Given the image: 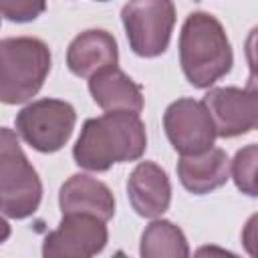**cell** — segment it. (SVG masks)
I'll use <instances>...</instances> for the list:
<instances>
[{"label":"cell","mask_w":258,"mask_h":258,"mask_svg":"<svg viewBox=\"0 0 258 258\" xmlns=\"http://www.w3.org/2000/svg\"><path fill=\"white\" fill-rule=\"evenodd\" d=\"M62 214H89L109 222L115 216V196L107 183L87 173L71 175L58 189Z\"/></svg>","instance_id":"11"},{"label":"cell","mask_w":258,"mask_h":258,"mask_svg":"<svg viewBox=\"0 0 258 258\" xmlns=\"http://www.w3.org/2000/svg\"><path fill=\"white\" fill-rule=\"evenodd\" d=\"M145 149L147 133L139 113L107 111L83 123L73 159L87 171H107L115 163L137 161Z\"/></svg>","instance_id":"1"},{"label":"cell","mask_w":258,"mask_h":258,"mask_svg":"<svg viewBox=\"0 0 258 258\" xmlns=\"http://www.w3.org/2000/svg\"><path fill=\"white\" fill-rule=\"evenodd\" d=\"M230 177L236 187L250 198H258V143L244 145L230 163Z\"/></svg>","instance_id":"16"},{"label":"cell","mask_w":258,"mask_h":258,"mask_svg":"<svg viewBox=\"0 0 258 258\" xmlns=\"http://www.w3.org/2000/svg\"><path fill=\"white\" fill-rule=\"evenodd\" d=\"M121 20L131 50L143 58H155L169 46L175 26L173 0H129L121 8Z\"/></svg>","instance_id":"6"},{"label":"cell","mask_w":258,"mask_h":258,"mask_svg":"<svg viewBox=\"0 0 258 258\" xmlns=\"http://www.w3.org/2000/svg\"><path fill=\"white\" fill-rule=\"evenodd\" d=\"M212 115L218 137L232 139L254 129L250 101L240 87H214L202 99Z\"/></svg>","instance_id":"12"},{"label":"cell","mask_w":258,"mask_h":258,"mask_svg":"<svg viewBox=\"0 0 258 258\" xmlns=\"http://www.w3.org/2000/svg\"><path fill=\"white\" fill-rule=\"evenodd\" d=\"M244 54H246V62L250 69L252 77H258V26H254L244 42Z\"/></svg>","instance_id":"19"},{"label":"cell","mask_w":258,"mask_h":258,"mask_svg":"<svg viewBox=\"0 0 258 258\" xmlns=\"http://www.w3.org/2000/svg\"><path fill=\"white\" fill-rule=\"evenodd\" d=\"M77 123V111L62 99H38L22 107L16 115V133L26 145L40 153L62 149Z\"/></svg>","instance_id":"5"},{"label":"cell","mask_w":258,"mask_h":258,"mask_svg":"<svg viewBox=\"0 0 258 258\" xmlns=\"http://www.w3.org/2000/svg\"><path fill=\"white\" fill-rule=\"evenodd\" d=\"M0 8L4 20L24 24L36 20L46 10V0H0Z\"/></svg>","instance_id":"17"},{"label":"cell","mask_w":258,"mask_h":258,"mask_svg":"<svg viewBox=\"0 0 258 258\" xmlns=\"http://www.w3.org/2000/svg\"><path fill=\"white\" fill-rule=\"evenodd\" d=\"M139 254L143 258H187L185 234L169 220H153L141 234Z\"/></svg>","instance_id":"15"},{"label":"cell","mask_w":258,"mask_h":258,"mask_svg":"<svg viewBox=\"0 0 258 258\" xmlns=\"http://www.w3.org/2000/svg\"><path fill=\"white\" fill-rule=\"evenodd\" d=\"M175 169L181 185L194 196H206L230 179V159L220 147H210L196 155H181Z\"/></svg>","instance_id":"13"},{"label":"cell","mask_w":258,"mask_h":258,"mask_svg":"<svg viewBox=\"0 0 258 258\" xmlns=\"http://www.w3.org/2000/svg\"><path fill=\"white\" fill-rule=\"evenodd\" d=\"M95 2H109V0H95Z\"/></svg>","instance_id":"21"},{"label":"cell","mask_w":258,"mask_h":258,"mask_svg":"<svg viewBox=\"0 0 258 258\" xmlns=\"http://www.w3.org/2000/svg\"><path fill=\"white\" fill-rule=\"evenodd\" d=\"M242 246L248 256L258 258V212L252 214L242 228Z\"/></svg>","instance_id":"18"},{"label":"cell","mask_w":258,"mask_h":258,"mask_svg":"<svg viewBox=\"0 0 258 258\" xmlns=\"http://www.w3.org/2000/svg\"><path fill=\"white\" fill-rule=\"evenodd\" d=\"M42 202V181L24 155L12 129L0 131V210L4 218L24 220Z\"/></svg>","instance_id":"4"},{"label":"cell","mask_w":258,"mask_h":258,"mask_svg":"<svg viewBox=\"0 0 258 258\" xmlns=\"http://www.w3.org/2000/svg\"><path fill=\"white\" fill-rule=\"evenodd\" d=\"M107 222L89 214H62L58 228L42 242L44 258H91L109 242Z\"/></svg>","instance_id":"8"},{"label":"cell","mask_w":258,"mask_h":258,"mask_svg":"<svg viewBox=\"0 0 258 258\" xmlns=\"http://www.w3.org/2000/svg\"><path fill=\"white\" fill-rule=\"evenodd\" d=\"M127 198L141 218L165 214L171 204V183L165 169L153 161H139L127 177Z\"/></svg>","instance_id":"9"},{"label":"cell","mask_w":258,"mask_h":258,"mask_svg":"<svg viewBox=\"0 0 258 258\" xmlns=\"http://www.w3.org/2000/svg\"><path fill=\"white\" fill-rule=\"evenodd\" d=\"M119 46L111 32L91 28L77 34L67 48V67L81 79H91L99 71L117 67Z\"/></svg>","instance_id":"10"},{"label":"cell","mask_w":258,"mask_h":258,"mask_svg":"<svg viewBox=\"0 0 258 258\" xmlns=\"http://www.w3.org/2000/svg\"><path fill=\"white\" fill-rule=\"evenodd\" d=\"M179 64L187 83L210 89L234 64L232 44L222 22L208 12H191L179 32Z\"/></svg>","instance_id":"2"},{"label":"cell","mask_w":258,"mask_h":258,"mask_svg":"<svg viewBox=\"0 0 258 258\" xmlns=\"http://www.w3.org/2000/svg\"><path fill=\"white\" fill-rule=\"evenodd\" d=\"M246 95H248V101H250V111H252V123H254V129H258V77H248L246 81V87H244Z\"/></svg>","instance_id":"20"},{"label":"cell","mask_w":258,"mask_h":258,"mask_svg":"<svg viewBox=\"0 0 258 258\" xmlns=\"http://www.w3.org/2000/svg\"><path fill=\"white\" fill-rule=\"evenodd\" d=\"M89 93L103 111H143V87L119 67L99 71L89 79Z\"/></svg>","instance_id":"14"},{"label":"cell","mask_w":258,"mask_h":258,"mask_svg":"<svg viewBox=\"0 0 258 258\" xmlns=\"http://www.w3.org/2000/svg\"><path fill=\"white\" fill-rule=\"evenodd\" d=\"M167 141L179 155H196L210 147L218 137L216 125L204 101L181 97L167 105L163 113Z\"/></svg>","instance_id":"7"},{"label":"cell","mask_w":258,"mask_h":258,"mask_svg":"<svg viewBox=\"0 0 258 258\" xmlns=\"http://www.w3.org/2000/svg\"><path fill=\"white\" fill-rule=\"evenodd\" d=\"M52 56L44 40L8 36L0 42V101L20 105L30 101L50 73Z\"/></svg>","instance_id":"3"}]
</instances>
